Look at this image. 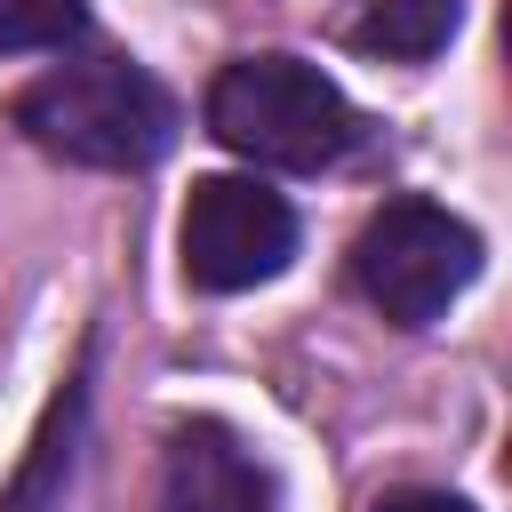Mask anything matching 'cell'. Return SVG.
Segmentation results:
<instances>
[{"label": "cell", "instance_id": "1", "mask_svg": "<svg viewBox=\"0 0 512 512\" xmlns=\"http://www.w3.org/2000/svg\"><path fill=\"white\" fill-rule=\"evenodd\" d=\"M208 128L256 168H336L360 144V112L304 56H232L208 80Z\"/></svg>", "mask_w": 512, "mask_h": 512}, {"label": "cell", "instance_id": "2", "mask_svg": "<svg viewBox=\"0 0 512 512\" xmlns=\"http://www.w3.org/2000/svg\"><path fill=\"white\" fill-rule=\"evenodd\" d=\"M16 128L72 160V168H152L176 144V104L152 72L96 56V64H56L16 96Z\"/></svg>", "mask_w": 512, "mask_h": 512}, {"label": "cell", "instance_id": "3", "mask_svg": "<svg viewBox=\"0 0 512 512\" xmlns=\"http://www.w3.org/2000/svg\"><path fill=\"white\" fill-rule=\"evenodd\" d=\"M472 272H480V232L440 200H384L352 240V288L400 328H432L472 288Z\"/></svg>", "mask_w": 512, "mask_h": 512}, {"label": "cell", "instance_id": "4", "mask_svg": "<svg viewBox=\"0 0 512 512\" xmlns=\"http://www.w3.org/2000/svg\"><path fill=\"white\" fill-rule=\"evenodd\" d=\"M296 256V208L256 176H200L184 200V280L208 296H240L280 280Z\"/></svg>", "mask_w": 512, "mask_h": 512}, {"label": "cell", "instance_id": "5", "mask_svg": "<svg viewBox=\"0 0 512 512\" xmlns=\"http://www.w3.org/2000/svg\"><path fill=\"white\" fill-rule=\"evenodd\" d=\"M160 512H280V488H272V472L240 448V432H224L216 416H192V424L168 432Z\"/></svg>", "mask_w": 512, "mask_h": 512}, {"label": "cell", "instance_id": "6", "mask_svg": "<svg viewBox=\"0 0 512 512\" xmlns=\"http://www.w3.org/2000/svg\"><path fill=\"white\" fill-rule=\"evenodd\" d=\"M80 416H88V392L64 384L56 408H48V424L32 432V448H24L0 512H64V480H72V464H80Z\"/></svg>", "mask_w": 512, "mask_h": 512}, {"label": "cell", "instance_id": "7", "mask_svg": "<svg viewBox=\"0 0 512 512\" xmlns=\"http://www.w3.org/2000/svg\"><path fill=\"white\" fill-rule=\"evenodd\" d=\"M456 24H464V0H368L360 24H352V40H360L368 56L424 64V56H440V48L456 40Z\"/></svg>", "mask_w": 512, "mask_h": 512}, {"label": "cell", "instance_id": "8", "mask_svg": "<svg viewBox=\"0 0 512 512\" xmlns=\"http://www.w3.org/2000/svg\"><path fill=\"white\" fill-rule=\"evenodd\" d=\"M88 32L80 0H0V56H32V48H64Z\"/></svg>", "mask_w": 512, "mask_h": 512}, {"label": "cell", "instance_id": "9", "mask_svg": "<svg viewBox=\"0 0 512 512\" xmlns=\"http://www.w3.org/2000/svg\"><path fill=\"white\" fill-rule=\"evenodd\" d=\"M368 512H472V504L448 496V488H392V496H376Z\"/></svg>", "mask_w": 512, "mask_h": 512}]
</instances>
